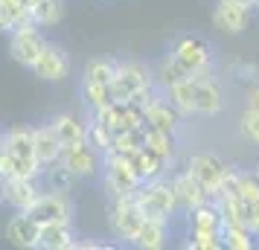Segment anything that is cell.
<instances>
[{
	"instance_id": "obj_1",
	"label": "cell",
	"mask_w": 259,
	"mask_h": 250,
	"mask_svg": "<svg viewBox=\"0 0 259 250\" xmlns=\"http://www.w3.org/2000/svg\"><path fill=\"white\" fill-rule=\"evenodd\" d=\"M134 201L143 210L146 218H157V221H172V215L178 213V201H175V189L166 175L152 180H143L140 186L134 189Z\"/></svg>"
},
{
	"instance_id": "obj_2",
	"label": "cell",
	"mask_w": 259,
	"mask_h": 250,
	"mask_svg": "<svg viewBox=\"0 0 259 250\" xmlns=\"http://www.w3.org/2000/svg\"><path fill=\"white\" fill-rule=\"evenodd\" d=\"M108 87H111V96L117 102H128L134 93L154 87V73L143 61H134V59L117 61V73H114V79H111Z\"/></svg>"
},
{
	"instance_id": "obj_3",
	"label": "cell",
	"mask_w": 259,
	"mask_h": 250,
	"mask_svg": "<svg viewBox=\"0 0 259 250\" xmlns=\"http://www.w3.org/2000/svg\"><path fill=\"white\" fill-rule=\"evenodd\" d=\"M143 210L134 201V192L131 195H122V198H111V210H108V230L111 236L122 241V244H131L137 230L143 224Z\"/></svg>"
},
{
	"instance_id": "obj_4",
	"label": "cell",
	"mask_w": 259,
	"mask_h": 250,
	"mask_svg": "<svg viewBox=\"0 0 259 250\" xmlns=\"http://www.w3.org/2000/svg\"><path fill=\"white\" fill-rule=\"evenodd\" d=\"M99 178H102V189H105L108 198H122V195H131V192L143 183V180L137 178V172L128 166V160H122L117 152L102 155Z\"/></svg>"
},
{
	"instance_id": "obj_5",
	"label": "cell",
	"mask_w": 259,
	"mask_h": 250,
	"mask_svg": "<svg viewBox=\"0 0 259 250\" xmlns=\"http://www.w3.org/2000/svg\"><path fill=\"white\" fill-rule=\"evenodd\" d=\"M169 56L181 64V70L192 76L201 70H212V47L207 38L201 35H181L169 47Z\"/></svg>"
},
{
	"instance_id": "obj_6",
	"label": "cell",
	"mask_w": 259,
	"mask_h": 250,
	"mask_svg": "<svg viewBox=\"0 0 259 250\" xmlns=\"http://www.w3.org/2000/svg\"><path fill=\"white\" fill-rule=\"evenodd\" d=\"M227 169H230V166L224 163L222 157L210 155V152L192 155L187 160V172L198 180L201 186H204V192L210 195V201L219 195V189H222V180H224V175H227Z\"/></svg>"
},
{
	"instance_id": "obj_7",
	"label": "cell",
	"mask_w": 259,
	"mask_h": 250,
	"mask_svg": "<svg viewBox=\"0 0 259 250\" xmlns=\"http://www.w3.org/2000/svg\"><path fill=\"white\" fill-rule=\"evenodd\" d=\"M44 44H47V38L41 32V26H35V24H26V26H21V29L9 32V56H12L24 70H32V64H35V59L41 56Z\"/></svg>"
},
{
	"instance_id": "obj_8",
	"label": "cell",
	"mask_w": 259,
	"mask_h": 250,
	"mask_svg": "<svg viewBox=\"0 0 259 250\" xmlns=\"http://www.w3.org/2000/svg\"><path fill=\"white\" fill-rule=\"evenodd\" d=\"M59 160L70 169L79 180L99 178V169H102V155H99L88 140L73 143V145H64V148H61V155H59Z\"/></svg>"
},
{
	"instance_id": "obj_9",
	"label": "cell",
	"mask_w": 259,
	"mask_h": 250,
	"mask_svg": "<svg viewBox=\"0 0 259 250\" xmlns=\"http://www.w3.org/2000/svg\"><path fill=\"white\" fill-rule=\"evenodd\" d=\"M26 213L32 215L38 224H53V221H73L76 207H73L70 195H64V192L41 189V195L35 198V204Z\"/></svg>"
},
{
	"instance_id": "obj_10",
	"label": "cell",
	"mask_w": 259,
	"mask_h": 250,
	"mask_svg": "<svg viewBox=\"0 0 259 250\" xmlns=\"http://www.w3.org/2000/svg\"><path fill=\"white\" fill-rule=\"evenodd\" d=\"M70 70H73V64H70L67 49L61 44H53V41L44 44L41 56L32 64V76H38L41 82H64L70 76Z\"/></svg>"
},
{
	"instance_id": "obj_11",
	"label": "cell",
	"mask_w": 259,
	"mask_h": 250,
	"mask_svg": "<svg viewBox=\"0 0 259 250\" xmlns=\"http://www.w3.org/2000/svg\"><path fill=\"white\" fill-rule=\"evenodd\" d=\"M143 114H146V125H152V128H157V131H166V134H178V131H181L184 117L169 105V99L163 96L160 87H154L152 96L146 99Z\"/></svg>"
},
{
	"instance_id": "obj_12",
	"label": "cell",
	"mask_w": 259,
	"mask_h": 250,
	"mask_svg": "<svg viewBox=\"0 0 259 250\" xmlns=\"http://www.w3.org/2000/svg\"><path fill=\"white\" fill-rule=\"evenodd\" d=\"M189 79L195 82V114H201V117H215V114H222L224 93H222V87H219V82L212 79V70L192 73Z\"/></svg>"
},
{
	"instance_id": "obj_13",
	"label": "cell",
	"mask_w": 259,
	"mask_h": 250,
	"mask_svg": "<svg viewBox=\"0 0 259 250\" xmlns=\"http://www.w3.org/2000/svg\"><path fill=\"white\" fill-rule=\"evenodd\" d=\"M76 227L73 221H53V224H38V250H76Z\"/></svg>"
},
{
	"instance_id": "obj_14",
	"label": "cell",
	"mask_w": 259,
	"mask_h": 250,
	"mask_svg": "<svg viewBox=\"0 0 259 250\" xmlns=\"http://www.w3.org/2000/svg\"><path fill=\"white\" fill-rule=\"evenodd\" d=\"M212 24H215V29H222L227 35H239L250 24V9L239 6V3H230V0H215Z\"/></svg>"
},
{
	"instance_id": "obj_15",
	"label": "cell",
	"mask_w": 259,
	"mask_h": 250,
	"mask_svg": "<svg viewBox=\"0 0 259 250\" xmlns=\"http://www.w3.org/2000/svg\"><path fill=\"white\" fill-rule=\"evenodd\" d=\"M169 183H172V189H175V201H178V210H192V207H198V204L210 201V195L204 192V186H201L198 180L189 175L187 169H181V172H175L172 178H169Z\"/></svg>"
},
{
	"instance_id": "obj_16",
	"label": "cell",
	"mask_w": 259,
	"mask_h": 250,
	"mask_svg": "<svg viewBox=\"0 0 259 250\" xmlns=\"http://www.w3.org/2000/svg\"><path fill=\"white\" fill-rule=\"evenodd\" d=\"M50 125H53V134L59 137L61 148L64 145H73V143H82L84 137H88V119H82L76 111H61L56 117L50 119Z\"/></svg>"
},
{
	"instance_id": "obj_17",
	"label": "cell",
	"mask_w": 259,
	"mask_h": 250,
	"mask_svg": "<svg viewBox=\"0 0 259 250\" xmlns=\"http://www.w3.org/2000/svg\"><path fill=\"white\" fill-rule=\"evenodd\" d=\"M41 178H9L6 180V201L12 210H29L32 204H35V198L41 195Z\"/></svg>"
},
{
	"instance_id": "obj_18",
	"label": "cell",
	"mask_w": 259,
	"mask_h": 250,
	"mask_svg": "<svg viewBox=\"0 0 259 250\" xmlns=\"http://www.w3.org/2000/svg\"><path fill=\"white\" fill-rule=\"evenodd\" d=\"M6 238L15 247H35L38 221L24 210H15V215H9V221H6Z\"/></svg>"
},
{
	"instance_id": "obj_19",
	"label": "cell",
	"mask_w": 259,
	"mask_h": 250,
	"mask_svg": "<svg viewBox=\"0 0 259 250\" xmlns=\"http://www.w3.org/2000/svg\"><path fill=\"white\" fill-rule=\"evenodd\" d=\"M32 145H35V160L41 166L59 160V155H61V143H59V137L53 134V125L50 122L32 125Z\"/></svg>"
},
{
	"instance_id": "obj_20",
	"label": "cell",
	"mask_w": 259,
	"mask_h": 250,
	"mask_svg": "<svg viewBox=\"0 0 259 250\" xmlns=\"http://www.w3.org/2000/svg\"><path fill=\"white\" fill-rule=\"evenodd\" d=\"M76 183H79V178H76L61 160H53V163H47V166H41V186H44V189L70 195V192L76 189Z\"/></svg>"
},
{
	"instance_id": "obj_21",
	"label": "cell",
	"mask_w": 259,
	"mask_h": 250,
	"mask_svg": "<svg viewBox=\"0 0 259 250\" xmlns=\"http://www.w3.org/2000/svg\"><path fill=\"white\" fill-rule=\"evenodd\" d=\"M166 241H169V224L157 221V218H143V224L131 244L140 250H160L166 247Z\"/></svg>"
},
{
	"instance_id": "obj_22",
	"label": "cell",
	"mask_w": 259,
	"mask_h": 250,
	"mask_svg": "<svg viewBox=\"0 0 259 250\" xmlns=\"http://www.w3.org/2000/svg\"><path fill=\"white\" fill-rule=\"evenodd\" d=\"M0 148H6L9 155H18L24 160H35V145H32V128L29 125H18L0 134Z\"/></svg>"
},
{
	"instance_id": "obj_23",
	"label": "cell",
	"mask_w": 259,
	"mask_h": 250,
	"mask_svg": "<svg viewBox=\"0 0 259 250\" xmlns=\"http://www.w3.org/2000/svg\"><path fill=\"white\" fill-rule=\"evenodd\" d=\"M187 224H189V233H219L222 230V218H219L215 204L204 201L198 207L187 210Z\"/></svg>"
},
{
	"instance_id": "obj_24",
	"label": "cell",
	"mask_w": 259,
	"mask_h": 250,
	"mask_svg": "<svg viewBox=\"0 0 259 250\" xmlns=\"http://www.w3.org/2000/svg\"><path fill=\"white\" fill-rule=\"evenodd\" d=\"M0 178H41V163L38 160H24L18 155H9L6 148H0Z\"/></svg>"
},
{
	"instance_id": "obj_25",
	"label": "cell",
	"mask_w": 259,
	"mask_h": 250,
	"mask_svg": "<svg viewBox=\"0 0 259 250\" xmlns=\"http://www.w3.org/2000/svg\"><path fill=\"white\" fill-rule=\"evenodd\" d=\"M29 21V0H0V32H15Z\"/></svg>"
},
{
	"instance_id": "obj_26",
	"label": "cell",
	"mask_w": 259,
	"mask_h": 250,
	"mask_svg": "<svg viewBox=\"0 0 259 250\" xmlns=\"http://www.w3.org/2000/svg\"><path fill=\"white\" fill-rule=\"evenodd\" d=\"M163 96L169 99V105L175 108L181 117H192L195 114V82L192 79H181L178 84H172V87H166Z\"/></svg>"
},
{
	"instance_id": "obj_27",
	"label": "cell",
	"mask_w": 259,
	"mask_h": 250,
	"mask_svg": "<svg viewBox=\"0 0 259 250\" xmlns=\"http://www.w3.org/2000/svg\"><path fill=\"white\" fill-rule=\"evenodd\" d=\"M64 0H29V21L41 29L61 24L64 18Z\"/></svg>"
},
{
	"instance_id": "obj_28",
	"label": "cell",
	"mask_w": 259,
	"mask_h": 250,
	"mask_svg": "<svg viewBox=\"0 0 259 250\" xmlns=\"http://www.w3.org/2000/svg\"><path fill=\"white\" fill-rule=\"evenodd\" d=\"M117 73V59H108V56H96L88 59L82 67V79L79 82H91V84H111Z\"/></svg>"
},
{
	"instance_id": "obj_29",
	"label": "cell",
	"mask_w": 259,
	"mask_h": 250,
	"mask_svg": "<svg viewBox=\"0 0 259 250\" xmlns=\"http://www.w3.org/2000/svg\"><path fill=\"white\" fill-rule=\"evenodd\" d=\"M143 145L152 148L154 155H160L166 163L175 160V134L157 131V128H152V125H143Z\"/></svg>"
},
{
	"instance_id": "obj_30",
	"label": "cell",
	"mask_w": 259,
	"mask_h": 250,
	"mask_svg": "<svg viewBox=\"0 0 259 250\" xmlns=\"http://www.w3.org/2000/svg\"><path fill=\"white\" fill-rule=\"evenodd\" d=\"M79 99L88 108V114H96V111H102L105 105L114 102L108 84H91V82H79Z\"/></svg>"
},
{
	"instance_id": "obj_31",
	"label": "cell",
	"mask_w": 259,
	"mask_h": 250,
	"mask_svg": "<svg viewBox=\"0 0 259 250\" xmlns=\"http://www.w3.org/2000/svg\"><path fill=\"white\" fill-rule=\"evenodd\" d=\"M219 236H222V247H227V250H253L256 247V236H253L247 227L222 224Z\"/></svg>"
},
{
	"instance_id": "obj_32",
	"label": "cell",
	"mask_w": 259,
	"mask_h": 250,
	"mask_svg": "<svg viewBox=\"0 0 259 250\" xmlns=\"http://www.w3.org/2000/svg\"><path fill=\"white\" fill-rule=\"evenodd\" d=\"M152 73H154V84H157L160 90H166V87L178 84L181 79H187V73L181 70V64H178L172 56H163V59H160V64H157Z\"/></svg>"
},
{
	"instance_id": "obj_33",
	"label": "cell",
	"mask_w": 259,
	"mask_h": 250,
	"mask_svg": "<svg viewBox=\"0 0 259 250\" xmlns=\"http://www.w3.org/2000/svg\"><path fill=\"white\" fill-rule=\"evenodd\" d=\"M84 140L94 145L99 155H108V152L114 148V131L108 128L105 122H99L96 117L88 119V137H84Z\"/></svg>"
},
{
	"instance_id": "obj_34",
	"label": "cell",
	"mask_w": 259,
	"mask_h": 250,
	"mask_svg": "<svg viewBox=\"0 0 259 250\" xmlns=\"http://www.w3.org/2000/svg\"><path fill=\"white\" fill-rule=\"evenodd\" d=\"M236 198L239 201H245V204H253L259 201V178H256V172H239L236 169Z\"/></svg>"
},
{
	"instance_id": "obj_35",
	"label": "cell",
	"mask_w": 259,
	"mask_h": 250,
	"mask_svg": "<svg viewBox=\"0 0 259 250\" xmlns=\"http://www.w3.org/2000/svg\"><path fill=\"white\" fill-rule=\"evenodd\" d=\"M239 137L247 140L250 145H259V111L245 108L239 117Z\"/></svg>"
},
{
	"instance_id": "obj_36",
	"label": "cell",
	"mask_w": 259,
	"mask_h": 250,
	"mask_svg": "<svg viewBox=\"0 0 259 250\" xmlns=\"http://www.w3.org/2000/svg\"><path fill=\"white\" fill-rule=\"evenodd\" d=\"M184 247H189V250H222V236L219 233H187Z\"/></svg>"
},
{
	"instance_id": "obj_37",
	"label": "cell",
	"mask_w": 259,
	"mask_h": 250,
	"mask_svg": "<svg viewBox=\"0 0 259 250\" xmlns=\"http://www.w3.org/2000/svg\"><path fill=\"white\" fill-rule=\"evenodd\" d=\"M233 76L239 82H259V64H253V61H239V64H233Z\"/></svg>"
},
{
	"instance_id": "obj_38",
	"label": "cell",
	"mask_w": 259,
	"mask_h": 250,
	"mask_svg": "<svg viewBox=\"0 0 259 250\" xmlns=\"http://www.w3.org/2000/svg\"><path fill=\"white\" fill-rule=\"evenodd\" d=\"M250 210H247V230L253 233V236H259V201L247 204Z\"/></svg>"
},
{
	"instance_id": "obj_39",
	"label": "cell",
	"mask_w": 259,
	"mask_h": 250,
	"mask_svg": "<svg viewBox=\"0 0 259 250\" xmlns=\"http://www.w3.org/2000/svg\"><path fill=\"white\" fill-rule=\"evenodd\" d=\"M247 108H253V111H259V82H253V87H250V93H247Z\"/></svg>"
},
{
	"instance_id": "obj_40",
	"label": "cell",
	"mask_w": 259,
	"mask_h": 250,
	"mask_svg": "<svg viewBox=\"0 0 259 250\" xmlns=\"http://www.w3.org/2000/svg\"><path fill=\"white\" fill-rule=\"evenodd\" d=\"M230 3H239V6H245V9H256V0H230Z\"/></svg>"
},
{
	"instance_id": "obj_41",
	"label": "cell",
	"mask_w": 259,
	"mask_h": 250,
	"mask_svg": "<svg viewBox=\"0 0 259 250\" xmlns=\"http://www.w3.org/2000/svg\"><path fill=\"white\" fill-rule=\"evenodd\" d=\"M6 201V180L0 178V204Z\"/></svg>"
},
{
	"instance_id": "obj_42",
	"label": "cell",
	"mask_w": 259,
	"mask_h": 250,
	"mask_svg": "<svg viewBox=\"0 0 259 250\" xmlns=\"http://www.w3.org/2000/svg\"><path fill=\"white\" fill-rule=\"evenodd\" d=\"M253 172H256V178H259V163H256V169H253Z\"/></svg>"
},
{
	"instance_id": "obj_43",
	"label": "cell",
	"mask_w": 259,
	"mask_h": 250,
	"mask_svg": "<svg viewBox=\"0 0 259 250\" xmlns=\"http://www.w3.org/2000/svg\"><path fill=\"white\" fill-rule=\"evenodd\" d=\"M256 9H259V0H256Z\"/></svg>"
}]
</instances>
